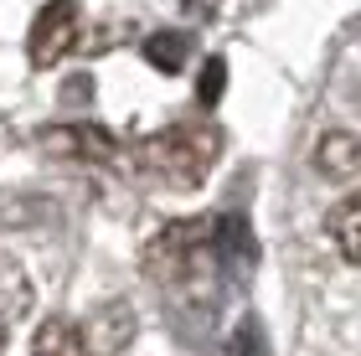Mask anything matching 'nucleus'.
Wrapping results in <instances>:
<instances>
[{"instance_id": "nucleus-1", "label": "nucleus", "mask_w": 361, "mask_h": 356, "mask_svg": "<svg viewBox=\"0 0 361 356\" xmlns=\"http://www.w3.org/2000/svg\"><path fill=\"white\" fill-rule=\"evenodd\" d=\"M217 155H222V129L217 124H171V129H160V135L145 145L140 166L150 176H160L166 186L191 191V186H202L212 176Z\"/></svg>"}, {"instance_id": "nucleus-2", "label": "nucleus", "mask_w": 361, "mask_h": 356, "mask_svg": "<svg viewBox=\"0 0 361 356\" xmlns=\"http://www.w3.org/2000/svg\"><path fill=\"white\" fill-rule=\"evenodd\" d=\"M78 37H83V11H78V0H47L37 11V21H31V37H26L31 68H57L78 47Z\"/></svg>"}, {"instance_id": "nucleus-3", "label": "nucleus", "mask_w": 361, "mask_h": 356, "mask_svg": "<svg viewBox=\"0 0 361 356\" xmlns=\"http://www.w3.org/2000/svg\"><path fill=\"white\" fill-rule=\"evenodd\" d=\"M135 331H140V320L129 310V300H109L88 315V326L78 331V341H83V356H124L135 346Z\"/></svg>"}, {"instance_id": "nucleus-4", "label": "nucleus", "mask_w": 361, "mask_h": 356, "mask_svg": "<svg viewBox=\"0 0 361 356\" xmlns=\"http://www.w3.org/2000/svg\"><path fill=\"white\" fill-rule=\"evenodd\" d=\"M37 145L62 160H109L114 155V135L104 124H47V129H37Z\"/></svg>"}, {"instance_id": "nucleus-5", "label": "nucleus", "mask_w": 361, "mask_h": 356, "mask_svg": "<svg viewBox=\"0 0 361 356\" xmlns=\"http://www.w3.org/2000/svg\"><path fill=\"white\" fill-rule=\"evenodd\" d=\"M315 171L325 176V181H356V176H361V135H351V129H331V135H320Z\"/></svg>"}, {"instance_id": "nucleus-6", "label": "nucleus", "mask_w": 361, "mask_h": 356, "mask_svg": "<svg viewBox=\"0 0 361 356\" xmlns=\"http://www.w3.org/2000/svg\"><path fill=\"white\" fill-rule=\"evenodd\" d=\"M325 233H331L336 253L346 258V264L361 269V191H351V197H341L331 207V217H325Z\"/></svg>"}, {"instance_id": "nucleus-7", "label": "nucleus", "mask_w": 361, "mask_h": 356, "mask_svg": "<svg viewBox=\"0 0 361 356\" xmlns=\"http://www.w3.org/2000/svg\"><path fill=\"white\" fill-rule=\"evenodd\" d=\"M140 52H145V62H150L155 73L176 78V73H186V62H191V52H196V42H191V31H150Z\"/></svg>"}, {"instance_id": "nucleus-8", "label": "nucleus", "mask_w": 361, "mask_h": 356, "mask_svg": "<svg viewBox=\"0 0 361 356\" xmlns=\"http://www.w3.org/2000/svg\"><path fill=\"white\" fill-rule=\"evenodd\" d=\"M31 356H83V341H78V326L73 320H42V331H37V341H31Z\"/></svg>"}, {"instance_id": "nucleus-9", "label": "nucleus", "mask_w": 361, "mask_h": 356, "mask_svg": "<svg viewBox=\"0 0 361 356\" xmlns=\"http://www.w3.org/2000/svg\"><path fill=\"white\" fill-rule=\"evenodd\" d=\"M222 88H227V57H207L202 62V78H196V104L212 109L222 99Z\"/></svg>"}, {"instance_id": "nucleus-10", "label": "nucleus", "mask_w": 361, "mask_h": 356, "mask_svg": "<svg viewBox=\"0 0 361 356\" xmlns=\"http://www.w3.org/2000/svg\"><path fill=\"white\" fill-rule=\"evenodd\" d=\"M233 351H238V356H269L264 326H258L253 315H248V320H243V326H238V341H233Z\"/></svg>"}, {"instance_id": "nucleus-11", "label": "nucleus", "mask_w": 361, "mask_h": 356, "mask_svg": "<svg viewBox=\"0 0 361 356\" xmlns=\"http://www.w3.org/2000/svg\"><path fill=\"white\" fill-rule=\"evenodd\" d=\"M88 93H93L88 78H73V83H68V99H88Z\"/></svg>"}, {"instance_id": "nucleus-12", "label": "nucleus", "mask_w": 361, "mask_h": 356, "mask_svg": "<svg viewBox=\"0 0 361 356\" xmlns=\"http://www.w3.org/2000/svg\"><path fill=\"white\" fill-rule=\"evenodd\" d=\"M0 346H6V326H0Z\"/></svg>"}]
</instances>
